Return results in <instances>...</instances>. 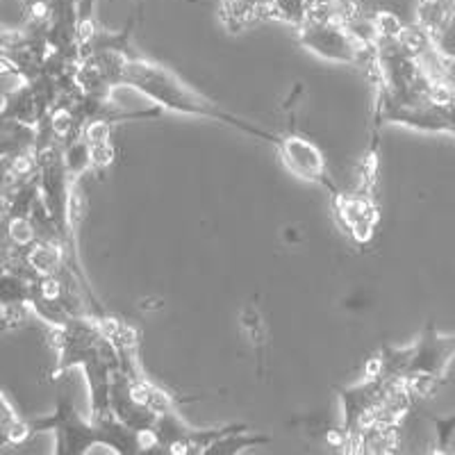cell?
<instances>
[{"label": "cell", "instance_id": "3957f363", "mask_svg": "<svg viewBox=\"0 0 455 455\" xmlns=\"http://www.w3.org/2000/svg\"><path fill=\"white\" fill-rule=\"evenodd\" d=\"M299 44L321 60L351 67H371L376 57V44L363 42L348 26L323 12H310L296 26Z\"/></svg>", "mask_w": 455, "mask_h": 455}, {"label": "cell", "instance_id": "9c48e42d", "mask_svg": "<svg viewBox=\"0 0 455 455\" xmlns=\"http://www.w3.org/2000/svg\"><path fill=\"white\" fill-rule=\"evenodd\" d=\"M239 328H242V332L246 335V339L253 344L255 353L262 355L264 347L269 344V328H267L262 310H259L255 303H249V306L242 310V315H239Z\"/></svg>", "mask_w": 455, "mask_h": 455}, {"label": "cell", "instance_id": "8992f818", "mask_svg": "<svg viewBox=\"0 0 455 455\" xmlns=\"http://www.w3.org/2000/svg\"><path fill=\"white\" fill-rule=\"evenodd\" d=\"M455 0H419L417 5V26L424 28L435 42L453 28Z\"/></svg>", "mask_w": 455, "mask_h": 455}, {"label": "cell", "instance_id": "52a82bcc", "mask_svg": "<svg viewBox=\"0 0 455 455\" xmlns=\"http://www.w3.org/2000/svg\"><path fill=\"white\" fill-rule=\"evenodd\" d=\"M28 440H30L28 419H23L14 403L7 398V394L0 389V449L21 446Z\"/></svg>", "mask_w": 455, "mask_h": 455}, {"label": "cell", "instance_id": "4fadbf2b", "mask_svg": "<svg viewBox=\"0 0 455 455\" xmlns=\"http://www.w3.org/2000/svg\"><path fill=\"white\" fill-rule=\"evenodd\" d=\"M185 3H198V0H185Z\"/></svg>", "mask_w": 455, "mask_h": 455}, {"label": "cell", "instance_id": "5b68a950", "mask_svg": "<svg viewBox=\"0 0 455 455\" xmlns=\"http://www.w3.org/2000/svg\"><path fill=\"white\" fill-rule=\"evenodd\" d=\"M332 201V210H335L337 221L341 223V228L351 235L353 242L357 246H364V243L371 242L373 230L378 226V205L373 203L371 194H344L339 192Z\"/></svg>", "mask_w": 455, "mask_h": 455}, {"label": "cell", "instance_id": "30bf717a", "mask_svg": "<svg viewBox=\"0 0 455 455\" xmlns=\"http://www.w3.org/2000/svg\"><path fill=\"white\" fill-rule=\"evenodd\" d=\"M57 3L60 0H21L23 10H26L28 28H46Z\"/></svg>", "mask_w": 455, "mask_h": 455}, {"label": "cell", "instance_id": "7c38bea8", "mask_svg": "<svg viewBox=\"0 0 455 455\" xmlns=\"http://www.w3.org/2000/svg\"><path fill=\"white\" fill-rule=\"evenodd\" d=\"M3 335H5V328H0V337H3Z\"/></svg>", "mask_w": 455, "mask_h": 455}, {"label": "cell", "instance_id": "8fae6325", "mask_svg": "<svg viewBox=\"0 0 455 455\" xmlns=\"http://www.w3.org/2000/svg\"><path fill=\"white\" fill-rule=\"evenodd\" d=\"M435 426V451L437 453H449L451 449V440H453L455 435V412L451 417H430Z\"/></svg>", "mask_w": 455, "mask_h": 455}, {"label": "cell", "instance_id": "7a4b0ae2", "mask_svg": "<svg viewBox=\"0 0 455 455\" xmlns=\"http://www.w3.org/2000/svg\"><path fill=\"white\" fill-rule=\"evenodd\" d=\"M401 355V378L412 394H433L444 383L451 363L455 360V335L437 331L435 321H428L419 339L405 348Z\"/></svg>", "mask_w": 455, "mask_h": 455}, {"label": "cell", "instance_id": "ba28073f", "mask_svg": "<svg viewBox=\"0 0 455 455\" xmlns=\"http://www.w3.org/2000/svg\"><path fill=\"white\" fill-rule=\"evenodd\" d=\"M269 440V435H249V426H243V428L233 430V433L219 437V440L205 451V455H235L239 453V451L267 444Z\"/></svg>", "mask_w": 455, "mask_h": 455}, {"label": "cell", "instance_id": "277c9868", "mask_svg": "<svg viewBox=\"0 0 455 455\" xmlns=\"http://www.w3.org/2000/svg\"><path fill=\"white\" fill-rule=\"evenodd\" d=\"M278 150L280 162L284 164V169L290 171L291 176L299 178L303 182H310V185L323 187L331 198H335L341 192L337 182L332 180L331 171H328V160L323 156L321 146L315 140L306 137L303 132L294 128V124L290 125L287 132L278 135Z\"/></svg>", "mask_w": 455, "mask_h": 455}, {"label": "cell", "instance_id": "6da1fadb", "mask_svg": "<svg viewBox=\"0 0 455 455\" xmlns=\"http://www.w3.org/2000/svg\"><path fill=\"white\" fill-rule=\"evenodd\" d=\"M116 87L137 89L144 99H148L150 103H156L157 108L166 109V112L194 116V119L217 121V124L228 125V128L237 130V132H243V135L267 141L274 148L278 144V135H274L271 130L228 112L217 100L207 99L205 93L185 83L173 68L153 62L144 55H132L121 64L119 73H116Z\"/></svg>", "mask_w": 455, "mask_h": 455}]
</instances>
